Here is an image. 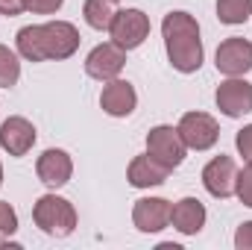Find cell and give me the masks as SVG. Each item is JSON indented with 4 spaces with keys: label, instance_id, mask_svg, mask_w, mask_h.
Wrapping results in <instances>:
<instances>
[{
    "label": "cell",
    "instance_id": "obj_20",
    "mask_svg": "<svg viewBox=\"0 0 252 250\" xmlns=\"http://www.w3.org/2000/svg\"><path fill=\"white\" fill-rule=\"evenodd\" d=\"M21 80V62H18V50L0 44V88H12Z\"/></svg>",
    "mask_w": 252,
    "mask_h": 250
},
{
    "label": "cell",
    "instance_id": "obj_15",
    "mask_svg": "<svg viewBox=\"0 0 252 250\" xmlns=\"http://www.w3.org/2000/svg\"><path fill=\"white\" fill-rule=\"evenodd\" d=\"M167 177H170V168L161 165L150 153L135 156L129 162V168H126V180H129V186H135V188H156V186H161Z\"/></svg>",
    "mask_w": 252,
    "mask_h": 250
},
{
    "label": "cell",
    "instance_id": "obj_24",
    "mask_svg": "<svg viewBox=\"0 0 252 250\" xmlns=\"http://www.w3.org/2000/svg\"><path fill=\"white\" fill-rule=\"evenodd\" d=\"M235 147H238V153H241L244 159H252V124H247L244 129H238Z\"/></svg>",
    "mask_w": 252,
    "mask_h": 250
},
{
    "label": "cell",
    "instance_id": "obj_9",
    "mask_svg": "<svg viewBox=\"0 0 252 250\" xmlns=\"http://www.w3.org/2000/svg\"><path fill=\"white\" fill-rule=\"evenodd\" d=\"M235 180H238V165L232 156H214L205 168H202V186L211 197L226 200L235 194Z\"/></svg>",
    "mask_w": 252,
    "mask_h": 250
},
{
    "label": "cell",
    "instance_id": "obj_22",
    "mask_svg": "<svg viewBox=\"0 0 252 250\" xmlns=\"http://www.w3.org/2000/svg\"><path fill=\"white\" fill-rule=\"evenodd\" d=\"M15 230H18V212L9 200H0V236L9 239L15 236Z\"/></svg>",
    "mask_w": 252,
    "mask_h": 250
},
{
    "label": "cell",
    "instance_id": "obj_7",
    "mask_svg": "<svg viewBox=\"0 0 252 250\" xmlns=\"http://www.w3.org/2000/svg\"><path fill=\"white\" fill-rule=\"evenodd\" d=\"M176 126H179L188 150H211L220 138V126L208 112H185Z\"/></svg>",
    "mask_w": 252,
    "mask_h": 250
},
{
    "label": "cell",
    "instance_id": "obj_18",
    "mask_svg": "<svg viewBox=\"0 0 252 250\" xmlns=\"http://www.w3.org/2000/svg\"><path fill=\"white\" fill-rule=\"evenodd\" d=\"M82 15H85V24L91 30H109V24L115 18V9H112V0H85Z\"/></svg>",
    "mask_w": 252,
    "mask_h": 250
},
{
    "label": "cell",
    "instance_id": "obj_25",
    "mask_svg": "<svg viewBox=\"0 0 252 250\" xmlns=\"http://www.w3.org/2000/svg\"><path fill=\"white\" fill-rule=\"evenodd\" d=\"M235 248L238 250H252V221H244L235 233Z\"/></svg>",
    "mask_w": 252,
    "mask_h": 250
},
{
    "label": "cell",
    "instance_id": "obj_19",
    "mask_svg": "<svg viewBox=\"0 0 252 250\" xmlns=\"http://www.w3.org/2000/svg\"><path fill=\"white\" fill-rule=\"evenodd\" d=\"M252 15V0H217V18L220 24L238 27L244 21H250Z\"/></svg>",
    "mask_w": 252,
    "mask_h": 250
},
{
    "label": "cell",
    "instance_id": "obj_3",
    "mask_svg": "<svg viewBox=\"0 0 252 250\" xmlns=\"http://www.w3.org/2000/svg\"><path fill=\"white\" fill-rule=\"evenodd\" d=\"M147 153L156 156L161 165H167L170 171L179 168L188 156V144L179 132V126H170V124H158L147 132Z\"/></svg>",
    "mask_w": 252,
    "mask_h": 250
},
{
    "label": "cell",
    "instance_id": "obj_14",
    "mask_svg": "<svg viewBox=\"0 0 252 250\" xmlns=\"http://www.w3.org/2000/svg\"><path fill=\"white\" fill-rule=\"evenodd\" d=\"M35 138H38V135H35L32 121H27V118H21V115H12V118H6V121L0 124V147H3L9 156H15V159L27 156V153L32 150Z\"/></svg>",
    "mask_w": 252,
    "mask_h": 250
},
{
    "label": "cell",
    "instance_id": "obj_28",
    "mask_svg": "<svg viewBox=\"0 0 252 250\" xmlns=\"http://www.w3.org/2000/svg\"><path fill=\"white\" fill-rule=\"evenodd\" d=\"M112 3H118V0H112Z\"/></svg>",
    "mask_w": 252,
    "mask_h": 250
},
{
    "label": "cell",
    "instance_id": "obj_26",
    "mask_svg": "<svg viewBox=\"0 0 252 250\" xmlns=\"http://www.w3.org/2000/svg\"><path fill=\"white\" fill-rule=\"evenodd\" d=\"M21 12H27L24 0H0V15H6V18H15V15H21Z\"/></svg>",
    "mask_w": 252,
    "mask_h": 250
},
{
    "label": "cell",
    "instance_id": "obj_16",
    "mask_svg": "<svg viewBox=\"0 0 252 250\" xmlns=\"http://www.w3.org/2000/svg\"><path fill=\"white\" fill-rule=\"evenodd\" d=\"M205 218H208V212H205V206H202L196 197H182V200H176L173 209H170V224H173V230H179L182 236H196V233L205 227Z\"/></svg>",
    "mask_w": 252,
    "mask_h": 250
},
{
    "label": "cell",
    "instance_id": "obj_8",
    "mask_svg": "<svg viewBox=\"0 0 252 250\" xmlns=\"http://www.w3.org/2000/svg\"><path fill=\"white\" fill-rule=\"evenodd\" d=\"M214 65L223 77H244L252 71V42L232 36L226 42H220L217 53H214Z\"/></svg>",
    "mask_w": 252,
    "mask_h": 250
},
{
    "label": "cell",
    "instance_id": "obj_11",
    "mask_svg": "<svg viewBox=\"0 0 252 250\" xmlns=\"http://www.w3.org/2000/svg\"><path fill=\"white\" fill-rule=\"evenodd\" d=\"M44 30V53L47 59H70L79 50V30L70 21H47L41 24Z\"/></svg>",
    "mask_w": 252,
    "mask_h": 250
},
{
    "label": "cell",
    "instance_id": "obj_27",
    "mask_svg": "<svg viewBox=\"0 0 252 250\" xmlns=\"http://www.w3.org/2000/svg\"><path fill=\"white\" fill-rule=\"evenodd\" d=\"M0 186H3V162H0Z\"/></svg>",
    "mask_w": 252,
    "mask_h": 250
},
{
    "label": "cell",
    "instance_id": "obj_10",
    "mask_svg": "<svg viewBox=\"0 0 252 250\" xmlns=\"http://www.w3.org/2000/svg\"><path fill=\"white\" fill-rule=\"evenodd\" d=\"M170 209L173 203L164 197H141L132 206V224L138 233H161L170 227Z\"/></svg>",
    "mask_w": 252,
    "mask_h": 250
},
{
    "label": "cell",
    "instance_id": "obj_21",
    "mask_svg": "<svg viewBox=\"0 0 252 250\" xmlns=\"http://www.w3.org/2000/svg\"><path fill=\"white\" fill-rule=\"evenodd\" d=\"M235 197L252 209V159H247V165L238 171V180H235Z\"/></svg>",
    "mask_w": 252,
    "mask_h": 250
},
{
    "label": "cell",
    "instance_id": "obj_2",
    "mask_svg": "<svg viewBox=\"0 0 252 250\" xmlns=\"http://www.w3.org/2000/svg\"><path fill=\"white\" fill-rule=\"evenodd\" d=\"M32 221L35 227L50 236V239H67L73 230H76V209L67 197L59 194H41L32 206Z\"/></svg>",
    "mask_w": 252,
    "mask_h": 250
},
{
    "label": "cell",
    "instance_id": "obj_12",
    "mask_svg": "<svg viewBox=\"0 0 252 250\" xmlns=\"http://www.w3.org/2000/svg\"><path fill=\"white\" fill-rule=\"evenodd\" d=\"M35 174H38V180L47 188H62L73 177V159H70V153L62 150V147H50V150H44L38 156Z\"/></svg>",
    "mask_w": 252,
    "mask_h": 250
},
{
    "label": "cell",
    "instance_id": "obj_6",
    "mask_svg": "<svg viewBox=\"0 0 252 250\" xmlns=\"http://www.w3.org/2000/svg\"><path fill=\"white\" fill-rule=\"evenodd\" d=\"M126 65V50L115 42H103L97 44L88 56H85V74L91 80H100V83H109L115 77H121Z\"/></svg>",
    "mask_w": 252,
    "mask_h": 250
},
{
    "label": "cell",
    "instance_id": "obj_17",
    "mask_svg": "<svg viewBox=\"0 0 252 250\" xmlns=\"http://www.w3.org/2000/svg\"><path fill=\"white\" fill-rule=\"evenodd\" d=\"M15 47H18V56H24L27 62H47V53H44V30H41V24L21 27L18 36H15Z\"/></svg>",
    "mask_w": 252,
    "mask_h": 250
},
{
    "label": "cell",
    "instance_id": "obj_1",
    "mask_svg": "<svg viewBox=\"0 0 252 250\" xmlns=\"http://www.w3.org/2000/svg\"><path fill=\"white\" fill-rule=\"evenodd\" d=\"M161 36H164V50L173 71L193 74L202 68V39H199V24L190 12H167L161 21Z\"/></svg>",
    "mask_w": 252,
    "mask_h": 250
},
{
    "label": "cell",
    "instance_id": "obj_5",
    "mask_svg": "<svg viewBox=\"0 0 252 250\" xmlns=\"http://www.w3.org/2000/svg\"><path fill=\"white\" fill-rule=\"evenodd\" d=\"M214 103L226 118H244L252 112V83L244 77H229L217 85Z\"/></svg>",
    "mask_w": 252,
    "mask_h": 250
},
{
    "label": "cell",
    "instance_id": "obj_13",
    "mask_svg": "<svg viewBox=\"0 0 252 250\" xmlns=\"http://www.w3.org/2000/svg\"><path fill=\"white\" fill-rule=\"evenodd\" d=\"M100 106H103V112L112 115V118H129V115L135 112V106H138V91H135V85H132L129 80L115 77V80H109V83L103 85V91H100Z\"/></svg>",
    "mask_w": 252,
    "mask_h": 250
},
{
    "label": "cell",
    "instance_id": "obj_23",
    "mask_svg": "<svg viewBox=\"0 0 252 250\" xmlns=\"http://www.w3.org/2000/svg\"><path fill=\"white\" fill-rule=\"evenodd\" d=\"M62 3L64 0H24L27 12H32V15H53L62 9Z\"/></svg>",
    "mask_w": 252,
    "mask_h": 250
},
{
    "label": "cell",
    "instance_id": "obj_4",
    "mask_svg": "<svg viewBox=\"0 0 252 250\" xmlns=\"http://www.w3.org/2000/svg\"><path fill=\"white\" fill-rule=\"evenodd\" d=\"M109 36L115 44H121L126 53L141 47L150 36V18L141 12V9H121L115 12L112 24H109Z\"/></svg>",
    "mask_w": 252,
    "mask_h": 250
}]
</instances>
